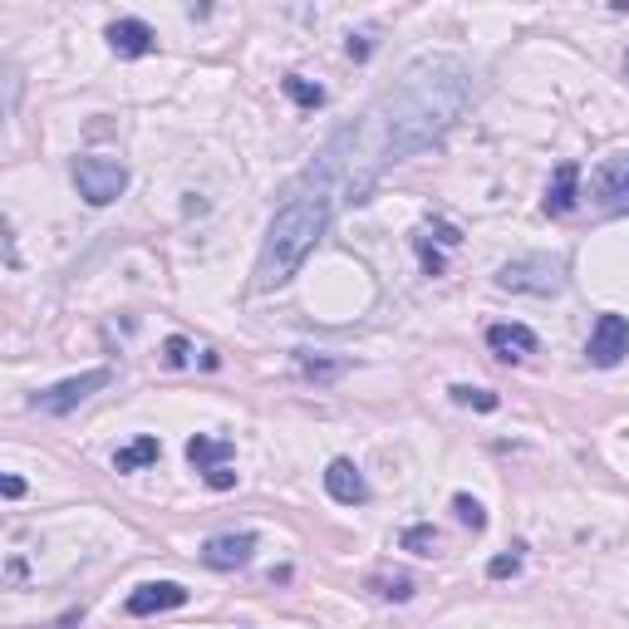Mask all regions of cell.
Instances as JSON below:
<instances>
[{"instance_id":"8","label":"cell","mask_w":629,"mask_h":629,"mask_svg":"<svg viewBox=\"0 0 629 629\" xmlns=\"http://www.w3.org/2000/svg\"><path fill=\"white\" fill-rule=\"evenodd\" d=\"M177 605H187V585H177V580H148V585H138L128 595L123 610L133 620H148V615H163V610H177Z\"/></svg>"},{"instance_id":"23","label":"cell","mask_w":629,"mask_h":629,"mask_svg":"<svg viewBox=\"0 0 629 629\" xmlns=\"http://www.w3.org/2000/svg\"><path fill=\"white\" fill-rule=\"evenodd\" d=\"M413 246H418V256H423V271H428V276H443V256L433 251V241H428L423 231L413 236Z\"/></svg>"},{"instance_id":"12","label":"cell","mask_w":629,"mask_h":629,"mask_svg":"<svg viewBox=\"0 0 629 629\" xmlns=\"http://www.w3.org/2000/svg\"><path fill=\"white\" fill-rule=\"evenodd\" d=\"M487 344H492V354H497V359H526V354H536V330H531V325H492V330H487Z\"/></svg>"},{"instance_id":"2","label":"cell","mask_w":629,"mask_h":629,"mask_svg":"<svg viewBox=\"0 0 629 629\" xmlns=\"http://www.w3.org/2000/svg\"><path fill=\"white\" fill-rule=\"evenodd\" d=\"M335 163L320 158L305 172V182L290 187V197L281 202V212L271 217V231L261 241V261H256V290H281L305 266V256L315 251V241L325 236L330 217H335Z\"/></svg>"},{"instance_id":"24","label":"cell","mask_w":629,"mask_h":629,"mask_svg":"<svg viewBox=\"0 0 629 629\" xmlns=\"http://www.w3.org/2000/svg\"><path fill=\"white\" fill-rule=\"evenodd\" d=\"M521 571V556H492V566H487V575H492V580H507V575H516Z\"/></svg>"},{"instance_id":"21","label":"cell","mask_w":629,"mask_h":629,"mask_svg":"<svg viewBox=\"0 0 629 629\" xmlns=\"http://www.w3.org/2000/svg\"><path fill=\"white\" fill-rule=\"evenodd\" d=\"M453 512H458L462 526H472V531H487V512H482V502H477V497L458 492V497H453Z\"/></svg>"},{"instance_id":"14","label":"cell","mask_w":629,"mask_h":629,"mask_svg":"<svg viewBox=\"0 0 629 629\" xmlns=\"http://www.w3.org/2000/svg\"><path fill=\"white\" fill-rule=\"evenodd\" d=\"M231 438H207V433H197V438H187V462L207 477V472H217V467H227L231 462Z\"/></svg>"},{"instance_id":"17","label":"cell","mask_w":629,"mask_h":629,"mask_svg":"<svg viewBox=\"0 0 629 629\" xmlns=\"http://www.w3.org/2000/svg\"><path fill=\"white\" fill-rule=\"evenodd\" d=\"M281 89H286L300 109H320V104H325V89H320V84H310V79H300V74H286V79H281Z\"/></svg>"},{"instance_id":"10","label":"cell","mask_w":629,"mask_h":629,"mask_svg":"<svg viewBox=\"0 0 629 629\" xmlns=\"http://www.w3.org/2000/svg\"><path fill=\"white\" fill-rule=\"evenodd\" d=\"M104 40H109V50H114L118 59H143V55H153V50H158L153 25H148V20H133V15L114 20V25L104 30Z\"/></svg>"},{"instance_id":"4","label":"cell","mask_w":629,"mask_h":629,"mask_svg":"<svg viewBox=\"0 0 629 629\" xmlns=\"http://www.w3.org/2000/svg\"><path fill=\"white\" fill-rule=\"evenodd\" d=\"M497 286L516 290V295H556L566 281H561V261H551V256H516V261H507L497 271Z\"/></svg>"},{"instance_id":"25","label":"cell","mask_w":629,"mask_h":629,"mask_svg":"<svg viewBox=\"0 0 629 629\" xmlns=\"http://www.w3.org/2000/svg\"><path fill=\"white\" fill-rule=\"evenodd\" d=\"M202 482H207L212 492H231V487H236V472H231V462H227V467H217V472H207Z\"/></svg>"},{"instance_id":"7","label":"cell","mask_w":629,"mask_h":629,"mask_svg":"<svg viewBox=\"0 0 629 629\" xmlns=\"http://www.w3.org/2000/svg\"><path fill=\"white\" fill-rule=\"evenodd\" d=\"M251 556H256V531H222V536H207L202 546V561L212 571H241L251 566Z\"/></svg>"},{"instance_id":"20","label":"cell","mask_w":629,"mask_h":629,"mask_svg":"<svg viewBox=\"0 0 629 629\" xmlns=\"http://www.w3.org/2000/svg\"><path fill=\"white\" fill-rule=\"evenodd\" d=\"M295 369H300L305 379H335L344 364H335V359H310V349H300V354H295Z\"/></svg>"},{"instance_id":"19","label":"cell","mask_w":629,"mask_h":629,"mask_svg":"<svg viewBox=\"0 0 629 629\" xmlns=\"http://www.w3.org/2000/svg\"><path fill=\"white\" fill-rule=\"evenodd\" d=\"M369 590H374L379 600H408V595H413V580H408V575H374Z\"/></svg>"},{"instance_id":"9","label":"cell","mask_w":629,"mask_h":629,"mask_svg":"<svg viewBox=\"0 0 629 629\" xmlns=\"http://www.w3.org/2000/svg\"><path fill=\"white\" fill-rule=\"evenodd\" d=\"M590 197L600 207H625L629 202V153H615L605 158L600 168L590 172Z\"/></svg>"},{"instance_id":"22","label":"cell","mask_w":629,"mask_h":629,"mask_svg":"<svg viewBox=\"0 0 629 629\" xmlns=\"http://www.w3.org/2000/svg\"><path fill=\"white\" fill-rule=\"evenodd\" d=\"M192 354H197V349H192V340H182V335H168V340H163V364H168V369H187Z\"/></svg>"},{"instance_id":"15","label":"cell","mask_w":629,"mask_h":629,"mask_svg":"<svg viewBox=\"0 0 629 629\" xmlns=\"http://www.w3.org/2000/svg\"><path fill=\"white\" fill-rule=\"evenodd\" d=\"M158 453H163V443H158V438H133L128 448H118V453H114V472H138V467L158 462Z\"/></svg>"},{"instance_id":"28","label":"cell","mask_w":629,"mask_h":629,"mask_svg":"<svg viewBox=\"0 0 629 629\" xmlns=\"http://www.w3.org/2000/svg\"><path fill=\"white\" fill-rule=\"evenodd\" d=\"M625 79H629V55H625Z\"/></svg>"},{"instance_id":"1","label":"cell","mask_w":629,"mask_h":629,"mask_svg":"<svg viewBox=\"0 0 629 629\" xmlns=\"http://www.w3.org/2000/svg\"><path fill=\"white\" fill-rule=\"evenodd\" d=\"M467 99H472V69L458 55L413 59L394 79V89L379 94V104L364 114V123L344 128L325 148L335 172H344V197L369 202L374 177L389 163H403V158L433 148L462 118Z\"/></svg>"},{"instance_id":"3","label":"cell","mask_w":629,"mask_h":629,"mask_svg":"<svg viewBox=\"0 0 629 629\" xmlns=\"http://www.w3.org/2000/svg\"><path fill=\"white\" fill-rule=\"evenodd\" d=\"M74 187H79V197L89 207H109L128 187V168L118 158H79L74 163Z\"/></svg>"},{"instance_id":"16","label":"cell","mask_w":629,"mask_h":629,"mask_svg":"<svg viewBox=\"0 0 629 629\" xmlns=\"http://www.w3.org/2000/svg\"><path fill=\"white\" fill-rule=\"evenodd\" d=\"M403 551H413V556H433L438 551V526H428V521H418V526H408L399 536Z\"/></svg>"},{"instance_id":"5","label":"cell","mask_w":629,"mask_h":629,"mask_svg":"<svg viewBox=\"0 0 629 629\" xmlns=\"http://www.w3.org/2000/svg\"><path fill=\"white\" fill-rule=\"evenodd\" d=\"M109 379H114V374H109V369H84V374H74V379H59V384H50V389H40V394H35V408H40V413H69V408H79V403L89 399V394H99V389H109Z\"/></svg>"},{"instance_id":"6","label":"cell","mask_w":629,"mask_h":629,"mask_svg":"<svg viewBox=\"0 0 629 629\" xmlns=\"http://www.w3.org/2000/svg\"><path fill=\"white\" fill-rule=\"evenodd\" d=\"M585 354H590V364L595 369H615L620 359L629 354V320L625 315H600L595 320V330H590V344H585Z\"/></svg>"},{"instance_id":"27","label":"cell","mask_w":629,"mask_h":629,"mask_svg":"<svg viewBox=\"0 0 629 629\" xmlns=\"http://www.w3.org/2000/svg\"><path fill=\"white\" fill-rule=\"evenodd\" d=\"M0 492H5L10 502H20V497H25V477H15V472H10V477L0 482Z\"/></svg>"},{"instance_id":"11","label":"cell","mask_w":629,"mask_h":629,"mask_svg":"<svg viewBox=\"0 0 629 629\" xmlns=\"http://www.w3.org/2000/svg\"><path fill=\"white\" fill-rule=\"evenodd\" d=\"M325 492H330L335 502H344V507H364V502H369V482H364V472L349 458H335L325 467Z\"/></svg>"},{"instance_id":"18","label":"cell","mask_w":629,"mask_h":629,"mask_svg":"<svg viewBox=\"0 0 629 629\" xmlns=\"http://www.w3.org/2000/svg\"><path fill=\"white\" fill-rule=\"evenodd\" d=\"M453 403L477 408V413H497V408H502V399H497L492 389H472V384H453Z\"/></svg>"},{"instance_id":"13","label":"cell","mask_w":629,"mask_h":629,"mask_svg":"<svg viewBox=\"0 0 629 629\" xmlns=\"http://www.w3.org/2000/svg\"><path fill=\"white\" fill-rule=\"evenodd\" d=\"M575 187H580V163H561L556 177H551V187H546V217H566L575 207Z\"/></svg>"},{"instance_id":"26","label":"cell","mask_w":629,"mask_h":629,"mask_svg":"<svg viewBox=\"0 0 629 629\" xmlns=\"http://www.w3.org/2000/svg\"><path fill=\"white\" fill-rule=\"evenodd\" d=\"M344 50H349V59H369V55H374V40H369V35H349V45H344Z\"/></svg>"}]
</instances>
